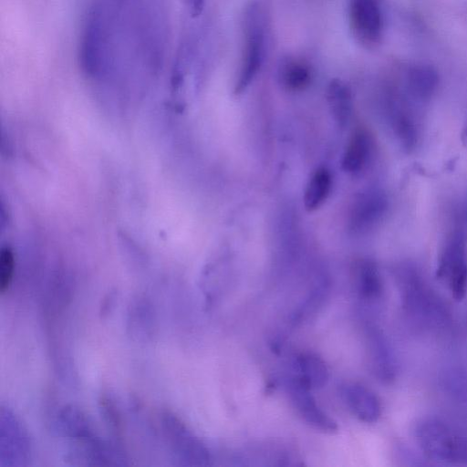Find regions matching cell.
Wrapping results in <instances>:
<instances>
[{
  "mask_svg": "<svg viewBox=\"0 0 467 467\" xmlns=\"http://www.w3.org/2000/svg\"><path fill=\"white\" fill-rule=\"evenodd\" d=\"M397 279L403 307L410 317L424 324L438 325L446 320L443 305L415 266H400Z\"/></svg>",
  "mask_w": 467,
  "mask_h": 467,
  "instance_id": "obj_1",
  "label": "cell"
},
{
  "mask_svg": "<svg viewBox=\"0 0 467 467\" xmlns=\"http://www.w3.org/2000/svg\"><path fill=\"white\" fill-rule=\"evenodd\" d=\"M109 30L105 10L100 4H94L87 15L78 47L79 66L88 76H99L109 67Z\"/></svg>",
  "mask_w": 467,
  "mask_h": 467,
  "instance_id": "obj_2",
  "label": "cell"
},
{
  "mask_svg": "<svg viewBox=\"0 0 467 467\" xmlns=\"http://www.w3.org/2000/svg\"><path fill=\"white\" fill-rule=\"evenodd\" d=\"M415 436L420 448L429 459L467 464V438L444 422L425 419L417 424Z\"/></svg>",
  "mask_w": 467,
  "mask_h": 467,
  "instance_id": "obj_3",
  "label": "cell"
},
{
  "mask_svg": "<svg viewBox=\"0 0 467 467\" xmlns=\"http://www.w3.org/2000/svg\"><path fill=\"white\" fill-rule=\"evenodd\" d=\"M419 108L401 89L398 82L391 84L385 94V113L389 126L407 153L412 152L420 140Z\"/></svg>",
  "mask_w": 467,
  "mask_h": 467,
  "instance_id": "obj_4",
  "label": "cell"
},
{
  "mask_svg": "<svg viewBox=\"0 0 467 467\" xmlns=\"http://www.w3.org/2000/svg\"><path fill=\"white\" fill-rule=\"evenodd\" d=\"M244 47L234 93L244 92L253 82L263 63L265 28L262 13L256 3H251L244 15Z\"/></svg>",
  "mask_w": 467,
  "mask_h": 467,
  "instance_id": "obj_5",
  "label": "cell"
},
{
  "mask_svg": "<svg viewBox=\"0 0 467 467\" xmlns=\"http://www.w3.org/2000/svg\"><path fill=\"white\" fill-rule=\"evenodd\" d=\"M436 276L445 282L457 301L467 292V244L461 227H454L439 255Z\"/></svg>",
  "mask_w": 467,
  "mask_h": 467,
  "instance_id": "obj_6",
  "label": "cell"
},
{
  "mask_svg": "<svg viewBox=\"0 0 467 467\" xmlns=\"http://www.w3.org/2000/svg\"><path fill=\"white\" fill-rule=\"evenodd\" d=\"M348 20L358 42L373 47L379 44L384 31V16L380 0H349Z\"/></svg>",
  "mask_w": 467,
  "mask_h": 467,
  "instance_id": "obj_7",
  "label": "cell"
},
{
  "mask_svg": "<svg viewBox=\"0 0 467 467\" xmlns=\"http://www.w3.org/2000/svg\"><path fill=\"white\" fill-rule=\"evenodd\" d=\"M397 82L405 94L420 107L430 102L435 96L440 78L433 66L414 62L401 67Z\"/></svg>",
  "mask_w": 467,
  "mask_h": 467,
  "instance_id": "obj_8",
  "label": "cell"
},
{
  "mask_svg": "<svg viewBox=\"0 0 467 467\" xmlns=\"http://www.w3.org/2000/svg\"><path fill=\"white\" fill-rule=\"evenodd\" d=\"M388 208L389 200L382 190L370 189L360 192L350 207V231L362 234L373 229L383 219Z\"/></svg>",
  "mask_w": 467,
  "mask_h": 467,
  "instance_id": "obj_9",
  "label": "cell"
},
{
  "mask_svg": "<svg viewBox=\"0 0 467 467\" xmlns=\"http://www.w3.org/2000/svg\"><path fill=\"white\" fill-rule=\"evenodd\" d=\"M288 391L295 408L307 424L324 432L337 431V422L318 406L311 395V389L293 377L288 383Z\"/></svg>",
  "mask_w": 467,
  "mask_h": 467,
  "instance_id": "obj_10",
  "label": "cell"
},
{
  "mask_svg": "<svg viewBox=\"0 0 467 467\" xmlns=\"http://www.w3.org/2000/svg\"><path fill=\"white\" fill-rule=\"evenodd\" d=\"M374 151L375 140L371 132L364 126L357 127L343 154V170L352 174L360 173L371 162Z\"/></svg>",
  "mask_w": 467,
  "mask_h": 467,
  "instance_id": "obj_11",
  "label": "cell"
},
{
  "mask_svg": "<svg viewBox=\"0 0 467 467\" xmlns=\"http://www.w3.org/2000/svg\"><path fill=\"white\" fill-rule=\"evenodd\" d=\"M367 350L370 369L375 377L390 383L396 376V364L389 346L384 336L375 327L367 332Z\"/></svg>",
  "mask_w": 467,
  "mask_h": 467,
  "instance_id": "obj_12",
  "label": "cell"
},
{
  "mask_svg": "<svg viewBox=\"0 0 467 467\" xmlns=\"http://www.w3.org/2000/svg\"><path fill=\"white\" fill-rule=\"evenodd\" d=\"M340 393L349 410L358 420L372 423L380 417V401L367 387L358 383H346L341 387Z\"/></svg>",
  "mask_w": 467,
  "mask_h": 467,
  "instance_id": "obj_13",
  "label": "cell"
},
{
  "mask_svg": "<svg viewBox=\"0 0 467 467\" xmlns=\"http://www.w3.org/2000/svg\"><path fill=\"white\" fill-rule=\"evenodd\" d=\"M354 289L366 305L378 303L383 296V282L376 263L360 259L353 267Z\"/></svg>",
  "mask_w": 467,
  "mask_h": 467,
  "instance_id": "obj_14",
  "label": "cell"
},
{
  "mask_svg": "<svg viewBox=\"0 0 467 467\" xmlns=\"http://www.w3.org/2000/svg\"><path fill=\"white\" fill-rule=\"evenodd\" d=\"M294 366L297 372L294 378L309 389L323 388L328 380L327 367L316 353H299Z\"/></svg>",
  "mask_w": 467,
  "mask_h": 467,
  "instance_id": "obj_15",
  "label": "cell"
},
{
  "mask_svg": "<svg viewBox=\"0 0 467 467\" xmlns=\"http://www.w3.org/2000/svg\"><path fill=\"white\" fill-rule=\"evenodd\" d=\"M312 78L309 66L302 60L287 58L278 67V79L288 91H302L306 88Z\"/></svg>",
  "mask_w": 467,
  "mask_h": 467,
  "instance_id": "obj_16",
  "label": "cell"
},
{
  "mask_svg": "<svg viewBox=\"0 0 467 467\" xmlns=\"http://www.w3.org/2000/svg\"><path fill=\"white\" fill-rule=\"evenodd\" d=\"M327 98L334 119L344 127L348 124L353 109V98L349 87L341 80L334 79L328 85Z\"/></svg>",
  "mask_w": 467,
  "mask_h": 467,
  "instance_id": "obj_17",
  "label": "cell"
},
{
  "mask_svg": "<svg viewBox=\"0 0 467 467\" xmlns=\"http://www.w3.org/2000/svg\"><path fill=\"white\" fill-rule=\"evenodd\" d=\"M332 188V175L325 167L317 169L310 179L304 192V205L307 211H315L327 201Z\"/></svg>",
  "mask_w": 467,
  "mask_h": 467,
  "instance_id": "obj_18",
  "label": "cell"
},
{
  "mask_svg": "<svg viewBox=\"0 0 467 467\" xmlns=\"http://www.w3.org/2000/svg\"><path fill=\"white\" fill-rule=\"evenodd\" d=\"M16 265L14 251L5 246L0 253V291L5 293L12 283Z\"/></svg>",
  "mask_w": 467,
  "mask_h": 467,
  "instance_id": "obj_19",
  "label": "cell"
},
{
  "mask_svg": "<svg viewBox=\"0 0 467 467\" xmlns=\"http://www.w3.org/2000/svg\"><path fill=\"white\" fill-rule=\"evenodd\" d=\"M204 0H190L191 13L193 16H199L203 8Z\"/></svg>",
  "mask_w": 467,
  "mask_h": 467,
  "instance_id": "obj_20",
  "label": "cell"
},
{
  "mask_svg": "<svg viewBox=\"0 0 467 467\" xmlns=\"http://www.w3.org/2000/svg\"><path fill=\"white\" fill-rule=\"evenodd\" d=\"M464 138H465V140L467 142V124H466V127H465V130H464Z\"/></svg>",
  "mask_w": 467,
  "mask_h": 467,
  "instance_id": "obj_21",
  "label": "cell"
},
{
  "mask_svg": "<svg viewBox=\"0 0 467 467\" xmlns=\"http://www.w3.org/2000/svg\"><path fill=\"white\" fill-rule=\"evenodd\" d=\"M119 4H122L126 0H116Z\"/></svg>",
  "mask_w": 467,
  "mask_h": 467,
  "instance_id": "obj_22",
  "label": "cell"
}]
</instances>
